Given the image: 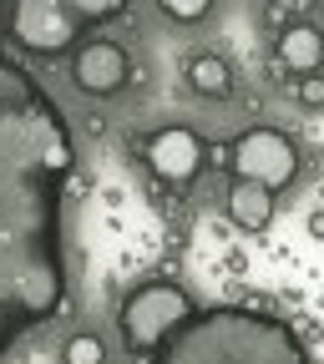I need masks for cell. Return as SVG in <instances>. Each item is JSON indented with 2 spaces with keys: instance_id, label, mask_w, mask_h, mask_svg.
Wrapping results in <instances>:
<instances>
[{
  "instance_id": "cell-6",
  "label": "cell",
  "mask_w": 324,
  "mask_h": 364,
  "mask_svg": "<svg viewBox=\"0 0 324 364\" xmlns=\"http://www.w3.org/2000/svg\"><path fill=\"white\" fill-rule=\"evenodd\" d=\"M142 157L167 188H188L203 172V136L193 127H157L142 136Z\"/></svg>"
},
{
  "instance_id": "cell-1",
  "label": "cell",
  "mask_w": 324,
  "mask_h": 364,
  "mask_svg": "<svg viewBox=\"0 0 324 364\" xmlns=\"http://www.w3.org/2000/svg\"><path fill=\"white\" fill-rule=\"evenodd\" d=\"M76 142L26 66L0 56V354L66 314V188Z\"/></svg>"
},
{
  "instance_id": "cell-5",
  "label": "cell",
  "mask_w": 324,
  "mask_h": 364,
  "mask_svg": "<svg viewBox=\"0 0 324 364\" xmlns=\"http://www.w3.org/2000/svg\"><path fill=\"white\" fill-rule=\"evenodd\" d=\"M6 6H11V36L31 56H66L86 31V21L71 16L61 0H6Z\"/></svg>"
},
{
  "instance_id": "cell-16",
  "label": "cell",
  "mask_w": 324,
  "mask_h": 364,
  "mask_svg": "<svg viewBox=\"0 0 324 364\" xmlns=\"http://www.w3.org/2000/svg\"><path fill=\"white\" fill-rule=\"evenodd\" d=\"M0 16H6V0H0Z\"/></svg>"
},
{
  "instance_id": "cell-11",
  "label": "cell",
  "mask_w": 324,
  "mask_h": 364,
  "mask_svg": "<svg viewBox=\"0 0 324 364\" xmlns=\"http://www.w3.org/2000/svg\"><path fill=\"white\" fill-rule=\"evenodd\" d=\"M61 359L66 364H107V344H102V334H71L66 339V349H61Z\"/></svg>"
},
{
  "instance_id": "cell-13",
  "label": "cell",
  "mask_w": 324,
  "mask_h": 364,
  "mask_svg": "<svg viewBox=\"0 0 324 364\" xmlns=\"http://www.w3.org/2000/svg\"><path fill=\"white\" fill-rule=\"evenodd\" d=\"M157 11L167 21H177V26H193V21H203L213 11V0H157Z\"/></svg>"
},
{
  "instance_id": "cell-9",
  "label": "cell",
  "mask_w": 324,
  "mask_h": 364,
  "mask_svg": "<svg viewBox=\"0 0 324 364\" xmlns=\"http://www.w3.org/2000/svg\"><path fill=\"white\" fill-rule=\"evenodd\" d=\"M273 198L279 193L258 188V182H234V188H228V218L239 228H249V233H258V228L273 223Z\"/></svg>"
},
{
  "instance_id": "cell-7",
  "label": "cell",
  "mask_w": 324,
  "mask_h": 364,
  "mask_svg": "<svg viewBox=\"0 0 324 364\" xmlns=\"http://www.w3.org/2000/svg\"><path fill=\"white\" fill-rule=\"evenodd\" d=\"M132 76V61L117 41H86L76 46V56H71V81L76 91H86V97H117V91L127 86Z\"/></svg>"
},
{
  "instance_id": "cell-10",
  "label": "cell",
  "mask_w": 324,
  "mask_h": 364,
  "mask_svg": "<svg viewBox=\"0 0 324 364\" xmlns=\"http://www.w3.org/2000/svg\"><path fill=\"white\" fill-rule=\"evenodd\" d=\"M188 86L198 97H208V102H223L228 91H234V71H228V61L218 51H198L188 61Z\"/></svg>"
},
{
  "instance_id": "cell-2",
  "label": "cell",
  "mask_w": 324,
  "mask_h": 364,
  "mask_svg": "<svg viewBox=\"0 0 324 364\" xmlns=\"http://www.w3.org/2000/svg\"><path fill=\"white\" fill-rule=\"evenodd\" d=\"M147 364H309V349L284 318L249 304H218L193 309Z\"/></svg>"
},
{
  "instance_id": "cell-3",
  "label": "cell",
  "mask_w": 324,
  "mask_h": 364,
  "mask_svg": "<svg viewBox=\"0 0 324 364\" xmlns=\"http://www.w3.org/2000/svg\"><path fill=\"white\" fill-rule=\"evenodd\" d=\"M193 309H198V304L188 299V289H177V284H167V279H152V284H142V289H132L127 304H122V314H117V329H122L127 354L147 359Z\"/></svg>"
},
{
  "instance_id": "cell-12",
  "label": "cell",
  "mask_w": 324,
  "mask_h": 364,
  "mask_svg": "<svg viewBox=\"0 0 324 364\" xmlns=\"http://www.w3.org/2000/svg\"><path fill=\"white\" fill-rule=\"evenodd\" d=\"M61 6H66L71 16H81L86 26H102V21H117L132 0H61Z\"/></svg>"
},
{
  "instance_id": "cell-8",
  "label": "cell",
  "mask_w": 324,
  "mask_h": 364,
  "mask_svg": "<svg viewBox=\"0 0 324 364\" xmlns=\"http://www.w3.org/2000/svg\"><path fill=\"white\" fill-rule=\"evenodd\" d=\"M279 61L289 66V76L324 71V31L319 26H284L279 31Z\"/></svg>"
},
{
  "instance_id": "cell-15",
  "label": "cell",
  "mask_w": 324,
  "mask_h": 364,
  "mask_svg": "<svg viewBox=\"0 0 324 364\" xmlns=\"http://www.w3.org/2000/svg\"><path fill=\"white\" fill-rule=\"evenodd\" d=\"M309 233H314V238H324V213H314V218H309Z\"/></svg>"
},
{
  "instance_id": "cell-4",
  "label": "cell",
  "mask_w": 324,
  "mask_h": 364,
  "mask_svg": "<svg viewBox=\"0 0 324 364\" xmlns=\"http://www.w3.org/2000/svg\"><path fill=\"white\" fill-rule=\"evenodd\" d=\"M228 167L239 182H258L268 193H284L299 172V147L279 127H249L228 142Z\"/></svg>"
},
{
  "instance_id": "cell-14",
  "label": "cell",
  "mask_w": 324,
  "mask_h": 364,
  "mask_svg": "<svg viewBox=\"0 0 324 364\" xmlns=\"http://www.w3.org/2000/svg\"><path fill=\"white\" fill-rule=\"evenodd\" d=\"M299 102H304L309 112H324V71H314V76H299Z\"/></svg>"
}]
</instances>
